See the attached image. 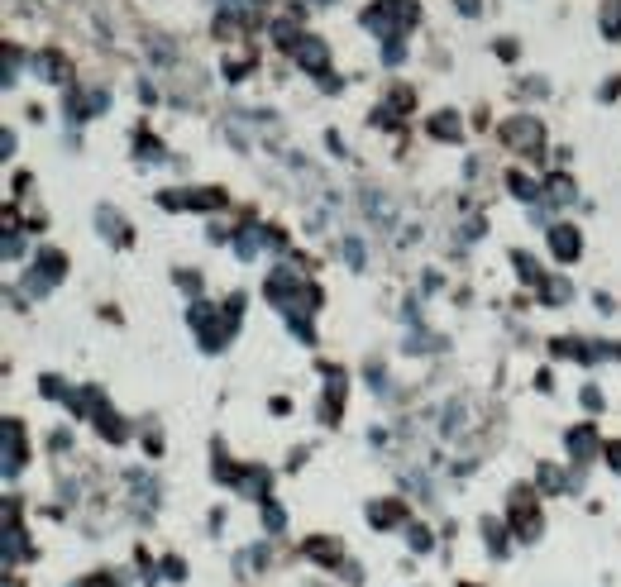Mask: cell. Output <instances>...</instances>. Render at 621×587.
Returning a JSON list of instances; mask_svg holds the SVG:
<instances>
[{
	"mask_svg": "<svg viewBox=\"0 0 621 587\" xmlns=\"http://www.w3.org/2000/svg\"><path fill=\"white\" fill-rule=\"evenodd\" d=\"M459 10H463V15H473V10H478V0H459Z\"/></svg>",
	"mask_w": 621,
	"mask_h": 587,
	"instance_id": "cell-6",
	"label": "cell"
},
{
	"mask_svg": "<svg viewBox=\"0 0 621 587\" xmlns=\"http://www.w3.org/2000/svg\"><path fill=\"white\" fill-rule=\"evenodd\" d=\"M430 129H435V139H459V115H435Z\"/></svg>",
	"mask_w": 621,
	"mask_h": 587,
	"instance_id": "cell-3",
	"label": "cell"
},
{
	"mask_svg": "<svg viewBox=\"0 0 621 587\" xmlns=\"http://www.w3.org/2000/svg\"><path fill=\"white\" fill-rule=\"evenodd\" d=\"M607 454H612V463H617V468H621V445H612V449H607Z\"/></svg>",
	"mask_w": 621,
	"mask_h": 587,
	"instance_id": "cell-7",
	"label": "cell"
},
{
	"mask_svg": "<svg viewBox=\"0 0 621 587\" xmlns=\"http://www.w3.org/2000/svg\"><path fill=\"white\" fill-rule=\"evenodd\" d=\"M507 139L516 143V148H525V153H535V148H540V125H530V120H511Z\"/></svg>",
	"mask_w": 621,
	"mask_h": 587,
	"instance_id": "cell-2",
	"label": "cell"
},
{
	"mask_svg": "<svg viewBox=\"0 0 621 587\" xmlns=\"http://www.w3.org/2000/svg\"><path fill=\"white\" fill-rule=\"evenodd\" d=\"M411 5H397V0H382V5H373L364 15V24L373 33H397V29H411Z\"/></svg>",
	"mask_w": 621,
	"mask_h": 587,
	"instance_id": "cell-1",
	"label": "cell"
},
{
	"mask_svg": "<svg viewBox=\"0 0 621 587\" xmlns=\"http://www.w3.org/2000/svg\"><path fill=\"white\" fill-rule=\"evenodd\" d=\"M555 249H559L564 258H573V254H578V244H573V229H555Z\"/></svg>",
	"mask_w": 621,
	"mask_h": 587,
	"instance_id": "cell-4",
	"label": "cell"
},
{
	"mask_svg": "<svg viewBox=\"0 0 621 587\" xmlns=\"http://www.w3.org/2000/svg\"><path fill=\"white\" fill-rule=\"evenodd\" d=\"M588 435H592V430H573V440H569V449L578 454V459H583V454L592 449V440H588Z\"/></svg>",
	"mask_w": 621,
	"mask_h": 587,
	"instance_id": "cell-5",
	"label": "cell"
}]
</instances>
